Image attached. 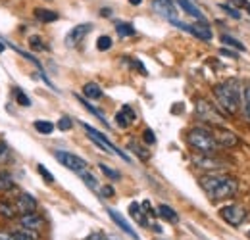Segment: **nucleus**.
Returning a JSON list of instances; mask_svg holds the SVG:
<instances>
[{
	"instance_id": "obj_1",
	"label": "nucleus",
	"mask_w": 250,
	"mask_h": 240,
	"mask_svg": "<svg viewBox=\"0 0 250 240\" xmlns=\"http://www.w3.org/2000/svg\"><path fill=\"white\" fill-rule=\"evenodd\" d=\"M214 96L218 100L219 108L229 114V116H235L239 112V106H241V85L237 79H229L221 85L214 87Z\"/></svg>"
},
{
	"instance_id": "obj_2",
	"label": "nucleus",
	"mask_w": 250,
	"mask_h": 240,
	"mask_svg": "<svg viewBox=\"0 0 250 240\" xmlns=\"http://www.w3.org/2000/svg\"><path fill=\"white\" fill-rule=\"evenodd\" d=\"M187 142L192 150H196L198 154H208V156H214L219 148L216 137L208 129H202V127H194L188 131Z\"/></svg>"
},
{
	"instance_id": "obj_3",
	"label": "nucleus",
	"mask_w": 250,
	"mask_h": 240,
	"mask_svg": "<svg viewBox=\"0 0 250 240\" xmlns=\"http://www.w3.org/2000/svg\"><path fill=\"white\" fill-rule=\"evenodd\" d=\"M194 112H196V116H198L200 120L206 121V123H212V125H221L223 120H225V118L218 112V108H216L212 102L204 100V98L196 100V104H194Z\"/></svg>"
},
{
	"instance_id": "obj_4",
	"label": "nucleus",
	"mask_w": 250,
	"mask_h": 240,
	"mask_svg": "<svg viewBox=\"0 0 250 240\" xmlns=\"http://www.w3.org/2000/svg\"><path fill=\"white\" fill-rule=\"evenodd\" d=\"M237 190H239V180L235 179V177H229V175H225L223 180L219 182L218 186L208 194L210 196V200H214V202H218V200H227V198H233L235 194H237Z\"/></svg>"
},
{
	"instance_id": "obj_5",
	"label": "nucleus",
	"mask_w": 250,
	"mask_h": 240,
	"mask_svg": "<svg viewBox=\"0 0 250 240\" xmlns=\"http://www.w3.org/2000/svg\"><path fill=\"white\" fill-rule=\"evenodd\" d=\"M83 129L87 131V137L93 140L94 144H98V148H102V150L108 152V154H118V156H120V158H124V160H129L125 152H122L120 148H116V146H114V144H112V142H110V140H108L100 131H96V129L91 127L89 123H83Z\"/></svg>"
},
{
	"instance_id": "obj_6",
	"label": "nucleus",
	"mask_w": 250,
	"mask_h": 240,
	"mask_svg": "<svg viewBox=\"0 0 250 240\" xmlns=\"http://www.w3.org/2000/svg\"><path fill=\"white\" fill-rule=\"evenodd\" d=\"M219 217L231 227H241L243 221L247 219V210L239 204H227L219 210Z\"/></svg>"
},
{
	"instance_id": "obj_7",
	"label": "nucleus",
	"mask_w": 250,
	"mask_h": 240,
	"mask_svg": "<svg viewBox=\"0 0 250 240\" xmlns=\"http://www.w3.org/2000/svg\"><path fill=\"white\" fill-rule=\"evenodd\" d=\"M54 158L62 163L63 167H67V169H71V171H75V173L85 171V169H87V165H89L83 158H79V156H75V154L65 152V150H56L54 152Z\"/></svg>"
},
{
	"instance_id": "obj_8",
	"label": "nucleus",
	"mask_w": 250,
	"mask_h": 240,
	"mask_svg": "<svg viewBox=\"0 0 250 240\" xmlns=\"http://www.w3.org/2000/svg\"><path fill=\"white\" fill-rule=\"evenodd\" d=\"M173 25L179 27V29L187 31L190 35H194V37L200 39V40H212V29H210L208 23H204V21H198V23H185V21L177 20Z\"/></svg>"
},
{
	"instance_id": "obj_9",
	"label": "nucleus",
	"mask_w": 250,
	"mask_h": 240,
	"mask_svg": "<svg viewBox=\"0 0 250 240\" xmlns=\"http://www.w3.org/2000/svg\"><path fill=\"white\" fill-rule=\"evenodd\" d=\"M192 163L204 171H219L223 169L227 163L223 160H219L216 156H208V154H194L192 156Z\"/></svg>"
},
{
	"instance_id": "obj_10",
	"label": "nucleus",
	"mask_w": 250,
	"mask_h": 240,
	"mask_svg": "<svg viewBox=\"0 0 250 240\" xmlns=\"http://www.w3.org/2000/svg\"><path fill=\"white\" fill-rule=\"evenodd\" d=\"M93 31V23H79L65 35V46H77L89 33Z\"/></svg>"
},
{
	"instance_id": "obj_11",
	"label": "nucleus",
	"mask_w": 250,
	"mask_h": 240,
	"mask_svg": "<svg viewBox=\"0 0 250 240\" xmlns=\"http://www.w3.org/2000/svg\"><path fill=\"white\" fill-rule=\"evenodd\" d=\"M152 6H154V10H156V14H160L162 18H166L167 21L175 23V21L179 20V18H177V10H175V4H173L171 0H154Z\"/></svg>"
},
{
	"instance_id": "obj_12",
	"label": "nucleus",
	"mask_w": 250,
	"mask_h": 240,
	"mask_svg": "<svg viewBox=\"0 0 250 240\" xmlns=\"http://www.w3.org/2000/svg\"><path fill=\"white\" fill-rule=\"evenodd\" d=\"M214 137H216V140H218L219 148H235V146L241 144L239 137H237L233 131H229V129H221V127H218L216 133H214Z\"/></svg>"
},
{
	"instance_id": "obj_13",
	"label": "nucleus",
	"mask_w": 250,
	"mask_h": 240,
	"mask_svg": "<svg viewBox=\"0 0 250 240\" xmlns=\"http://www.w3.org/2000/svg\"><path fill=\"white\" fill-rule=\"evenodd\" d=\"M20 225L21 229H27V231H37V229H42L44 227V217L39 215L37 211L33 213H25L20 217Z\"/></svg>"
},
{
	"instance_id": "obj_14",
	"label": "nucleus",
	"mask_w": 250,
	"mask_h": 240,
	"mask_svg": "<svg viewBox=\"0 0 250 240\" xmlns=\"http://www.w3.org/2000/svg\"><path fill=\"white\" fill-rule=\"evenodd\" d=\"M35 210H37V200L33 198L29 192H21L18 196V200H16V211L25 215V213H33Z\"/></svg>"
},
{
	"instance_id": "obj_15",
	"label": "nucleus",
	"mask_w": 250,
	"mask_h": 240,
	"mask_svg": "<svg viewBox=\"0 0 250 240\" xmlns=\"http://www.w3.org/2000/svg\"><path fill=\"white\" fill-rule=\"evenodd\" d=\"M108 215L112 217V221H114V223H116V225H118V227H120V229L124 231L125 235H129L131 239L139 240V235H137V233H135V229H133V227H131V225L127 223V219H125V217L122 215V213H118L116 210L108 208Z\"/></svg>"
},
{
	"instance_id": "obj_16",
	"label": "nucleus",
	"mask_w": 250,
	"mask_h": 240,
	"mask_svg": "<svg viewBox=\"0 0 250 240\" xmlns=\"http://www.w3.org/2000/svg\"><path fill=\"white\" fill-rule=\"evenodd\" d=\"M137 120V114H135V110L131 108V106H124L118 114H116V123L122 127V129H127L131 123H135Z\"/></svg>"
},
{
	"instance_id": "obj_17",
	"label": "nucleus",
	"mask_w": 250,
	"mask_h": 240,
	"mask_svg": "<svg viewBox=\"0 0 250 240\" xmlns=\"http://www.w3.org/2000/svg\"><path fill=\"white\" fill-rule=\"evenodd\" d=\"M158 215L162 217V219H166L167 223H177L179 221V215H177V211L173 210V208H169L167 204H160L158 206Z\"/></svg>"
},
{
	"instance_id": "obj_18",
	"label": "nucleus",
	"mask_w": 250,
	"mask_h": 240,
	"mask_svg": "<svg viewBox=\"0 0 250 240\" xmlns=\"http://www.w3.org/2000/svg\"><path fill=\"white\" fill-rule=\"evenodd\" d=\"M129 215H131L141 227H148V221H146V217H145V211H143V208H141V204L133 202V204L129 206Z\"/></svg>"
},
{
	"instance_id": "obj_19",
	"label": "nucleus",
	"mask_w": 250,
	"mask_h": 240,
	"mask_svg": "<svg viewBox=\"0 0 250 240\" xmlns=\"http://www.w3.org/2000/svg\"><path fill=\"white\" fill-rule=\"evenodd\" d=\"M35 18L41 21V23H52L58 20V14L52 12V10H46V8H37L35 10Z\"/></svg>"
},
{
	"instance_id": "obj_20",
	"label": "nucleus",
	"mask_w": 250,
	"mask_h": 240,
	"mask_svg": "<svg viewBox=\"0 0 250 240\" xmlns=\"http://www.w3.org/2000/svg\"><path fill=\"white\" fill-rule=\"evenodd\" d=\"M33 127L37 129V133H41V135H52L54 133V123H50V121H35L33 123Z\"/></svg>"
},
{
	"instance_id": "obj_21",
	"label": "nucleus",
	"mask_w": 250,
	"mask_h": 240,
	"mask_svg": "<svg viewBox=\"0 0 250 240\" xmlns=\"http://www.w3.org/2000/svg\"><path fill=\"white\" fill-rule=\"evenodd\" d=\"M83 94L87 96V98H93V100H98L100 96H102V89L96 85V83H87L85 87H83Z\"/></svg>"
},
{
	"instance_id": "obj_22",
	"label": "nucleus",
	"mask_w": 250,
	"mask_h": 240,
	"mask_svg": "<svg viewBox=\"0 0 250 240\" xmlns=\"http://www.w3.org/2000/svg\"><path fill=\"white\" fill-rule=\"evenodd\" d=\"M14 240H39L35 231H27V229H20V231H14L12 233Z\"/></svg>"
},
{
	"instance_id": "obj_23",
	"label": "nucleus",
	"mask_w": 250,
	"mask_h": 240,
	"mask_svg": "<svg viewBox=\"0 0 250 240\" xmlns=\"http://www.w3.org/2000/svg\"><path fill=\"white\" fill-rule=\"evenodd\" d=\"M243 116L250 123V85H247L243 92Z\"/></svg>"
},
{
	"instance_id": "obj_24",
	"label": "nucleus",
	"mask_w": 250,
	"mask_h": 240,
	"mask_svg": "<svg viewBox=\"0 0 250 240\" xmlns=\"http://www.w3.org/2000/svg\"><path fill=\"white\" fill-rule=\"evenodd\" d=\"M221 42L227 44V46H233V48L239 50V52H245V50H247L243 42H239L237 39H233V37H229V35H221Z\"/></svg>"
},
{
	"instance_id": "obj_25",
	"label": "nucleus",
	"mask_w": 250,
	"mask_h": 240,
	"mask_svg": "<svg viewBox=\"0 0 250 240\" xmlns=\"http://www.w3.org/2000/svg\"><path fill=\"white\" fill-rule=\"evenodd\" d=\"M127 148H129L131 152H135V154H137V156H139L141 160H148V156H150V154H148V150H145V148H143L141 144H137L135 140H129Z\"/></svg>"
},
{
	"instance_id": "obj_26",
	"label": "nucleus",
	"mask_w": 250,
	"mask_h": 240,
	"mask_svg": "<svg viewBox=\"0 0 250 240\" xmlns=\"http://www.w3.org/2000/svg\"><path fill=\"white\" fill-rule=\"evenodd\" d=\"M116 31H118L120 37H131V35H135V27L131 23H125V21L116 23Z\"/></svg>"
},
{
	"instance_id": "obj_27",
	"label": "nucleus",
	"mask_w": 250,
	"mask_h": 240,
	"mask_svg": "<svg viewBox=\"0 0 250 240\" xmlns=\"http://www.w3.org/2000/svg\"><path fill=\"white\" fill-rule=\"evenodd\" d=\"M14 188H16V184H14L12 177L8 173H0V190L8 192V190H14Z\"/></svg>"
},
{
	"instance_id": "obj_28",
	"label": "nucleus",
	"mask_w": 250,
	"mask_h": 240,
	"mask_svg": "<svg viewBox=\"0 0 250 240\" xmlns=\"http://www.w3.org/2000/svg\"><path fill=\"white\" fill-rule=\"evenodd\" d=\"M16 206H12L10 202H0V215H4L6 219H12L16 217Z\"/></svg>"
},
{
	"instance_id": "obj_29",
	"label": "nucleus",
	"mask_w": 250,
	"mask_h": 240,
	"mask_svg": "<svg viewBox=\"0 0 250 240\" xmlns=\"http://www.w3.org/2000/svg\"><path fill=\"white\" fill-rule=\"evenodd\" d=\"M77 98H79V102H81V104H83V106H85V108H87V110H89V112H91V114H94V116H96V118H98V120L102 121V123H104V125H108V121H106V118H104V114H102V112H100V110H96V108H94V106H91V104H89V102H87V100H83V98H81V96H77Z\"/></svg>"
},
{
	"instance_id": "obj_30",
	"label": "nucleus",
	"mask_w": 250,
	"mask_h": 240,
	"mask_svg": "<svg viewBox=\"0 0 250 240\" xmlns=\"http://www.w3.org/2000/svg\"><path fill=\"white\" fill-rule=\"evenodd\" d=\"M79 175H81L83 182H85V184H87L89 188H93V190H98V180H96V177H94V175L87 173V171H81Z\"/></svg>"
},
{
	"instance_id": "obj_31",
	"label": "nucleus",
	"mask_w": 250,
	"mask_h": 240,
	"mask_svg": "<svg viewBox=\"0 0 250 240\" xmlns=\"http://www.w3.org/2000/svg\"><path fill=\"white\" fill-rule=\"evenodd\" d=\"M96 48H98L100 52H104V50H110V48H112V39H110L108 35H102V37H98V40H96Z\"/></svg>"
},
{
	"instance_id": "obj_32",
	"label": "nucleus",
	"mask_w": 250,
	"mask_h": 240,
	"mask_svg": "<svg viewBox=\"0 0 250 240\" xmlns=\"http://www.w3.org/2000/svg\"><path fill=\"white\" fill-rule=\"evenodd\" d=\"M98 167H100V171H102V173H104L108 179H112V180H120V179H122L120 171H116V169H112V167H108V165H104V163H100Z\"/></svg>"
},
{
	"instance_id": "obj_33",
	"label": "nucleus",
	"mask_w": 250,
	"mask_h": 240,
	"mask_svg": "<svg viewBox=\"0 0 250 240\" xmlns=\"http://www.w3.org/2000/svg\"><path fill=\"white\" fill-rule=\"evenodd\" d=\"M16 100H18V104H20V106H25V108H29V106H31L29 96H27L23 90H20V89H16Z\"/></svg>"
},
{
	"instance_id": "obj_34",
	"label": "nucleus",
	"mask_w": 250,
	"mask_h": 240,
	"mask_svg": "<svg viewBox=\"0 0 250 240\" xmlns=\"http://www.w3.org/2000/svg\"><path fill=\"white\" fill-rule=\"evenodd\" d=\"M37 171L42 175V179L46 180V182H54V175H52L44 165H37Z\"/></svg>"
},
{
	"instance_id": "obj_35",
	"label": "nucleus",
	"mask_w": 250,
	"mask_h": 240,
	"mask_svg": "<svg viewBox=\"0 0 250 240\" xmlns=\"http://www.w3.org/2000/svg\"><path fill=\"white\" fill-rule=\"evenodd\" d=\"M219 8H221V10L225 12V14H229V16L233 18V20H239V18H241V14H239V12H237V10L233 8V6H229V4H221Z\"/></svg>"
},
{
	"instance_id": "obj_36",
	"label": "nucleus",
	"mask_w": 250,
	"mask_h": 240,
	"mask_svg": "<svg viewBox=\"0 0 250 240\" xmlns=\"http://www.w3.org/2000/svg\"><path fill=\"white\" fill-rule=\"evenodd\" d=\"M71 127H73V121L69 118H60V121H58V129L60 131H69Z\"/></svg>"
},
{
	"instance_id": "obj_37",
	"label": "nucleus",
	"mask_w": 250,
	"mask_h": 240,
	"mask_svg": "<svg viewBox=\"0 0 250 240\" xmlns=\"http://www.w3.org/2000/svg\"><path fill=\"white\" fill-rule=\"evenodd\" d=\"M100 194H102L104 198H112V196L116 194V190H114V186H112V184H104V186L100 188Z\"/></svg>"
},
{
	"instance_id": "obj_38",
	"label": "nucleus",
	"mask_w": 250,
	"mask_h": 240,
	"mask_svg": "<svg viewBox=\"0 0 250 240\" xmlns=\"http://www.w3.org/2000/svg\"><path fill=\"white\" fill-rule=\"evenodd\" d=\"M29 44H31L33 50H42L44 48V44L41 42V37H31L29 39Z\"/></svg>"
},
{
	"instance_id": "obj_39",
	"label": "nucleus",
	"mask_w": 250,
	"mask_h": 240,
	"mask_svg": "<svg viewBox=\"0 0 250 240\" xmlns=\"http://www.w3.org/2000/svg\"><path fill=\"white\" fill-rule=\"evenodd\" d=\"M143 137H145V142H146V144H154V142H156V137H154V133H152L150 129H145V135H143Z\"/></svg>"
},
{
	"instance_id": "obj_40",
	"label": "nucleus",
	"mask_w": 250,
	"mask_h": 240,
	"mask_svg": "<svg viewBox=\"0 0 250 240\" xmlns=\"http://www.w3.org/2000/svg\"><path fill=\"white\" fill-rule=\"evenodd\" d=\"M0 240H14V237L8 231H0Z\"/></svg>"
},
{
	"instance_id": "obj_41",
	"label": "nucleus",
	"mask_w": 250,
	"mask_h": 240,
	"mask_svg": "<svg viewBox=\"0 0 250 240\" xmlns=\"http://www.w3.org/2000/svg\"><path fill=\"white\" fill-rule=\"evenodd\" d=\"M221 54H223V56H229V58H237V54L231 52V50H227V48H221Z\"/></svg>"
},
{
	"instance_id": "obj_42",
	"label": "nucleus",
	"mask_w": 250,
	"mask_h": 240,
	"mask_svg": "<svg viewBox=\"0 0 250 240\" xmlns=\"http://www.w3.org/2000/svg\"><path fill=\"white\" fill-rule=\"evenodd\" d=\"M231 2H235L237 6H249V2H247V0H231Z\"/></svg>"
},
{
	"instance_id": "obj_43",
	"label": "nucleus",
	"mask_w": 250,
	"mask_h": 240,
	"mask_svg": "<svg viewBox=\"0 0 250 240\" xmlns=\"http://www.w3.org/2000/svg\"><path fill=\"white\" fill-rule=\"evenodd\" d=\"M143 0H129V4H133V6H139Z\"/></svg>"
},
{
	"instance_id": "obj_44",
	"label": "nucleus",
	"mask_w": 250,
	"mask_h": 240,
	"mask_svg": "<svg viewBox=\"0 0 250 240\" xmlns=\"http://www.w3.org/2000/svg\"><path fill=\"white\" fill-rule=\"evenodd\" d=\"M2 52H4V44L0 42V54H2Z\"/></svg>"
},
{
	"instance_id": "obj_45",
	"label": "nucleus",
	"mask_w": 250,
	"mask_h": 240,
	"mask_svg": "<svg viewBox=\"0 0 250 240\" xmlns=\"http://www.w3.org/2000/svg\"><path fill=\"white\" fill-rule=\"evenodd\" d=\"M247 12H249V16H250V4L247 6Z\"/></svg>"
}]
</instances>
